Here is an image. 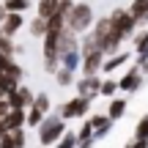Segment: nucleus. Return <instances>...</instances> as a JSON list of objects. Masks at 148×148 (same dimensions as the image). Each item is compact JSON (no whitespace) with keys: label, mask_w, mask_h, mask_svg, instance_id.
<instances>
[{"label":"nucleus","mask_w":148,"mask_h":148,"mask_svg":"<svg viewBox=\"0 0 148 148\" xmlns=\"http://www.w3.org/2000/svg\"><path fill=\"white\" fill-rule=\"evenodd\" d=\"M16 88H19V82H16V79H8L0 71V99H5V96H8L11 90H16Z\"/></svg>","instance_id":"23"},{"label":"nucleus","mask_w":148,"mask_h":148,"mask_svg":"<svg viewBox=\"0 0 148 148\" xmlns=\"http://www.w3.org/2000/svg\"><path fill=\"white\" fill-rule=\"evenodd\" d=\"M8 137L14 140V145H16V148H25V143H27V132H25V126H22V129H11Z\"/></svg>","instance_id":"27"},{"label":"nucleus","mask_w":148,"mask_h":148,"mask_svg":"<svg viewBox=\"0 0 148 148\" xmlns=\"http://www.w3.org/2000/svg\"><path fill=\"white\" fill-rule=\"evenodd\" d=\"M5 134H8V129H5V123H3V121H0V140H3V137H5Z\"/></svg>","instance_id":"34"},{"label":"nucleus","mask_w":148,"mask_h":148,"mask_svg":"<svg viewBox=\"0 0 148 148\" xmlns=\"http://www.w3.org/2000/svg\"><path fill=\"white\" fill-rule=\"evenodd\" d=\"M27 33H30L33 38H44V33H47V19H41V16H33V19L27 22Z\"/></svg>","instance_id":"19"},{"label":"nucleus","mask_w":148,"mask_h":148,"mask_svg":"<svg viewBox=\"0 0 148 148\" xmlns=\"http://www.w3.org/2000/svg\"><path fill=\"white\" fill-rule=\"evenodd\" d=\"M134 58H143V60H148V47L143 49V52H137V55H134Z\"/></svg>","instance_id":"35"},{"label":"nucleus","mask_w":148,"mask_h":148,"mask_svg":"<svg viewBox=\"0 0 148 148\" xmlns=\"http://www.w3.org/2000/svg\"><path fill=\"white\" fill-rule=\"evenodd\" d=\"M33 107H38L41 112H49V110H52V101H49V93H36V96H33Z\"/></svg>","instance_id":"26"},{"label":"nucleus","mask_w":148,"mask_h":148,"mask_svg":"<svg viewBox=\"0 0 148 148\" xmlns=\"http://www.w3.org/2000/svg\"><path fill=\"white\" fill-rule=\"evenodd\" d=\"M134 140H148V112L140 115V121L134 123Z\"/></svg>","instance_id":"24"},{"label":"nucleus","mask_w":148,"mask_h":148,"mask_svg":"<svg viewBox=\"0 0 148 148\" xmlns=\"http://www.w3.org/2000/svg\"><path fill=\"white\" fill-rule=\"evenodd\" d=\"M145 82V74L137 69V66H129L126 71L118 77V93H137Z\"/></svg>","instance_id":"5"},{"label":"nucleus","mask_w":148,"mask_h":148,"mask_svg":"<svg viewBox=\"0 0 148 148\" xmlns=\"http://www.w3.org/2000/svg\"><path fill=\"white\" fill-rule=\"evenodd\" d=\"M77 148H96V137H88V140H77Z\"/></svg>","instance_id":"30"},{"label":"nucleus","mask_w":148,"mask_h":148,"mask_svg":"<svg viewBox=\"0 0 148 148\" xmlns=\"http://www.w3.org/2000/svg\"><path fill=\"white\" fill-rule=\"evenodd\" d=\"M25 115H27V110H19V107H11L8 112H5V118H3V123H5V129H22L25 126Z\"/></svg>","instance_id":"14"},{"label":"nucleus","mask_w":148,"mask_h":148,"mask_svg":"<svg viewBox=\"0 0 148 148\" xmlns=\"http://www.w3.org/2000/svg\"><path fill=\"white\" fill-rule=\"evenodd\" d=\"M22 27H25V14H16V11H8L5 19L0 22V30H3V36H8V38H14Z\"/></svg>","instance_id":"9"},{"label":"nucleus","mask_w":148,"mask_h":148,"mask_svg":"<svg viewBox=\"0 0 148 148\" xmlns=\"http://www.w3.org/2000/svg\"><path fill=\"white\" fill-rule=\"evenodd\" d=\"M99 96H104V99H112V96H118V79L115 77H101V88H99Z\"/></svg>","instance_id":"16"},{"label":"nucleus","mask_w":148,"mask_h":148,"mask_svg":"<svg viewBox=\"0 0 148 148\" xmlns=\"http://www.w3.org/2000/svg\"><path fill=\"white\" fill-rule=\"evenodd\" d=\"M33 96H36V93H33L30 88H25V85L19 82V88H16V90H11V93L5 96V101H8L11 107H19V110H27V107L33 104Z\"/></svg>","instance_id":"7"},{"label":"nucleus","mask_w":148,"mask_h":148,"mask_svg":"<svg viewBox=\"0 0 148 148\" xmlns=\"http://www.w3.org/2000/svg\"><path fill=\"white\" fill-rule=\"evenodd\" d=\"M5 5V11H16V14H25L27 8L33 5V0H0Z\"/></svg>","instance_id":"22"},{"label":"nucleus","mask_w":148,"mask_h":148,"mask_svg":"<svg viewBox=\"0 0 148 148\" xmlns=\"http://www.w3.org/2000/svg\"><path fill=\"white\" fill-rule=\"evenodd\" d=\"M93 137V126H90L88 118H82V123H79V132H77V140H88Z\"/></svg>","instance_id":"28"},{"label":"nucleus","mask_w":148,"mask_h":148,"mask_svg":"<svg viewBox=\"0 0 148 148\" xmlns=\"http://www.w3.org/2000/svg\"><path fill=\"white\" fill-rule=\"evenodd\" d=\"M110 33H112V41L121 47L123 41H129V38L137 33V22H134V16L129 14V8H123V5H118V8H112L110 14Z\"/></svg>","instance_id":"1"},{"label":"nucleus","mask_w":148,"mask_h":148,"mask_svg":"<svg viewBox=\"0 0 148 148\" xmlns=\"http://www.w3.org/2000/svg\"><path fill=\"white\" fill-rule=\"evenodd\" d=\"M132 60V52H112V55H107L104 58V63H101V74H112V71H118V69H123V66Z\"/></svg>","instance_id":"10"},{"label":"nucleus","mask_w":148,"mask_h":148,"mask_svg":"<svg viewBox=\"0 0 148 148\" xmlns=\"http://www.w3.org/2000/svg\"><path fill=\"white\" fill-rule=\"evenodd\" d=\"M79 63H82L79 47H77V49H69V52H63V55H60V66H63V69H69V71H74V74L79 71Z\"/></svg>","instance_id":"15"},{"label":"nucleus","mask_w":148,"mask_h":148,"mask_svg":"<svg viewBox=\"0 0 148 148\" xmlns=\"http://www.w3.org/2000/svg\"><path fill=\"white\" fill-rule=\"evenodd\" d=\"M74 88H77L79 96H85V99H99V88H101V74H79L77 79H74Z\"/></svg>","instance_id":"6"},{"label":"nucleus","mask_w":148,"mask_h":148,"mask_svg":"<svg viewBox=\"0 0 148 148\" xmlns=\"http://www.w3.org/2000/svg\"><path fill=\"white\" fill-rule=\"evenodd\" d=\"M8 110H11V104H8L5 99H0V121L5 118V112H8Z\"/></svg>","instance_id":"31"},{"label":"nucleus","mask_w":148,"mask_h":148,"mask_svg":"<svg viewBox=\"0 0 148 148\" xmlns=\"http://www.w3.org/2000/svg\"><path fill=\"white\" fill-rule=\"evenodd\" d=\"M132 41H134V55L143 52V49L148 47V25L145 27H137V33L132 36Z\"/></svg>","instance_id":"21"},{"label":"nucleus","mask_w":148,"mask_h":148,"mask_svg":"<svg viewBox=\"0 0 148 148\" xmlns=\"http://www.w3.org/2000/svg\"><path fill=\"white\" fill-rule=\"evenodd\" d=\"M88 121H90V126H93V137H96V143H99L101 137H107V134H110V129H112V118L107 115H88Z\"/></svg>","instance_id":"11"},{"label":"nucleus","mask_w":148,"mask_h":148,"mask_svg":"<svg viewBox=\"0 0 148 148\" xmlns=\"http://www.w3.org/2000/svg\"><path fill=\"white\" fill-rule=\"evenodd\" d=\"M126 8H129V14L134 16L137 27H145L148 25V0H132Z\"/></svg>","instance_id":"12"},{"label":"nucleus","mask_w":148,"mask_h":148,"mask_svg":"<svg viewBox=\"0 0 148 148\" xmlns=\"http://www.w3.org/2000/svg\"><path fill=\"white\" fill-rule=\"evenodd\" d=\"M44 115H47V112H41L38 107L30 104V107H27V115H25V126H27V129H36L38 123L44 121Z\"/></svg>","instance_id":"20"},{"label":"nucleus","mask_w":148,"mask_h":148,"mask_svg":"<svg viewBox=\"0 0 148 148\" xmlns=\"http://www.w3.org/2000/svg\"><path fill=\"white\" fill-rule=\"evenodd\" d=\"M55 11H58V0H38L36 3V16H41V19H49Z\"/></svg>","instance_id":"18"},{"label":"nucleus","mask_w":148,"mask_h":148,"mask_svg":"<svg viewBox=\"0 0 148 148\" xmlns=\"http://www.w3.org/2000/svg\"><path fill=\"white\" fill-rule=\"evenodd\" d=\"M0 148H16V145H14V140H11L8 134H5V137L0 140Z\"/></svg>","instance_id":"32"},{"label":"nucleus","mask_w":148,"mask_h":148,"mask_svg":"<svg viewBox=\"0 0 148 148\" xmlns=\"http://www.w3.org/2000/svg\"><path fill=\"white\" fill-rule=\"evenodd\" d=\"M90 104H93L90 99H85V96L74 93L71 99H66L63 104L58 107V115L63 118V121H82V118L90 115Z\"/></svg>","instance_id":"4"},{"label":"nucleus","mask_w":148,"mask_h":148,"mask_svg":"<svg viewBox=\"0 0 148 148\" xmlns=\"http://www.w3.org/2000/svg\"><path fill=\"white\" fill-rule=\"evenodd\" d=\"M52 77H55V82H58V88H71L74 79H77V74L69 71V69H63V66H58V71H55Z\"/></svg>","instance_id":"17"},{"label":"nucleus","mask_w":148,"mask_h":148,"mask_svg":"<svg viewBox=\"0 0 148 148\" xmlns=\"http://www.w3.org/2000/svg\"><path fill=\"white\" fill-rule=\"evenodd\" d=\"M107 55L101 49H93V52L82 55V63H79V71L82 74H101V63H104Z\"/></svg>","instance_id":"8"},{"label":"nucleus","mask_w":148,"mask_h":148,"mask_svg":"<svg viewBox=\"0 0 148 148\" xmlns=\"http://www.w3.org/2000/svg\"><path fill=\"white\" fill-rule=\"evenodd\" d=\"M93 8H90V3H74L71 11L66 14V27H69L71 33H77V36H82V33L90 30V25H93Z\"/></svg>","instance_id":"3"},{"label":"nucleus","mask_w":148,"mask_h":148,"mask_svg":"<svg viewBox=\"0 0 148 148\" xmlns=\"http://www.w3.org/2000/svg\"><path fill=\"white\" fill-rule=\"evenodd\" d=\"M123 148H148V140H134V137H132Z\"/></svg>","instance_id":"29"},{"label":"nucleus","mask_w":148,"mask_h":148,"mask_svg":"<svg viewBox=\"0 0 148 148\" xmlns=\"http://www.w3.org/2000/svg\"><path fill=\"white\" fill-rule=\"evenodd\" d=\"M63 132H66V121H63L60 115H52V112H47V115H44V121L36 126L38 143H41L44 148H52L60 137H63Z\"/></svg>","instance_id":"2"},{"label":"nucleus","mask_w":148,"mask_h":148,"mask_svg":"<svg viewBox=\"0 0 148 148\" xmlns=\"http://www.w3.org/2000/svg\"><path fill=\"white\" fill-rule=\"evenodd\" d=\"M126 110H129L126 96H112V99H110V104H107V115H110L112 121H121V118L126 115Z\"/></svg>","instance_id":"13"},{"label":"nucleus","mask_w":148,"mask_h":148,"mask_svg":"<svg viewBox=\"0 0 148 148\" xmlns=\"http://www.w3.org/2000/svg\"><path fill=\"white\" fill-rule=\"evenodd\" d=\"M5 14H8V11H5V5H3V3H0V22H3V19H5Z\"/></svg>","instance_id":"36"},{"label":"nucleus","mask_w":148,"mask_h":148,"mask_svg":"<svg viewBox=\"0 0 148 148\" xmlns=\"http://www.w3.org/2000/svg\"><path fill=\"white\" fill-rule=\"evenodd\" d=\"M134 66H137V69L143 71V74H148V60H143V58H137V63H134Z\"/></svg>","instance_id":"33"},{"label":"nucleus","mask_w":148,"mask_h":148,"mask_svg":"<svg viewBox=\"0 0 148 148\" xmlns=\"http://www.w3.org/2000/svg\"><path fill=\"white\" fill-rule=\"evenodd\" d=\"M52 148H77V132H69V129H66L63 137H60Z\"/></svg>","instance_id":"25"}]
</instances>
